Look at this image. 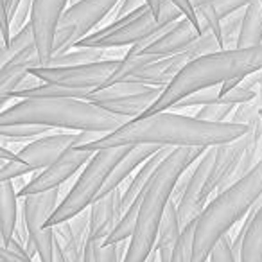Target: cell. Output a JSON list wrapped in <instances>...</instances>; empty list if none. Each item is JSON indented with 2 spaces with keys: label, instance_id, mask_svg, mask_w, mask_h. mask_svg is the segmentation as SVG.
I'll return each mask as SVG.
<instances>
[{
  "label": "cell",
  "instance_id": "6da1fadb",
  "mask_svg": "<svg viewBox=\"0 0 262 262\" xmlns=\"http://www.w3.org/2000/svg\"><path fill=\"white\" fill-rule=\"evenodd\" d=\"M250 127L233 122H205L194 115H182L178 112H158L155 115L137 117L122 124L117 131L101 137L90 144L77 146L84 151L112 149L127 146H157L180 149V147H201L208 149L239 140Z\"/></svg>",
  "mask_w": 262,
  "mask_h": 262
},
{
  "label": "cell",
  "instance_id": "7a4b0ae2",
  "mask_svg": "<svg viewBox=\"0 0 262 262\" xmlns=\"http://www.w3.org/2000/svg\"><path fill=\"white\" fill-rule=\"evenodd\" d=\"M201 147H180L172 149L162 162L160 169L142 194L139 219L135 232L127 243L124 262H146L155 251L162 219L165 215L180 178L201 158Z\"/></svg>",
  "mask_w": 262,
  "mask_h": 262
},
{
  "label": "cell",
  "instance_id": "3957f363",
  "mask_svg": "<svg viewBox=\"0 0 262 262\" xmlns=\"http://www.w3.org/2000/svg\"><path fill=\"white\" fill-rule=\"evenodd\" d=\"M257 72H262V45L253 49L217 51L214 54L201 56L183 67L182 72L162 92L158 101L140 117L167 112L196 92L217 86L232 79H244Z\"/></svg>",
  "mask_w": 262,
  "mask_h": 262
},
{
  "label": "cell",
  "instance_id": "277c9868",
  "mask_svg": "<svg viewBox=\"0 0 262 262\" xmlns=\"http://www.w3.org/2000/svg\"><path fill=\"white\" fill-rule=\"evenodd\" d=\"M246 144L248 133L235 142L208 147L194 164V167L189 169V176L183 180V183L178 182L172 201L178 205L182 228L200 217L212 194H219L228 189L233 172L246 149Z\"/></svg>",
  "mask_w": 262,
  "mask_h": 262
},
{
  "label": "cell",
  "instance_id": "5b68a950",
  "mask_svg": "<svg viewBox=\"0 0 262 262\" xmlns=\"http://www.w3.org/2000/svg\"><path fill=\"white\" fill-rule=\"evenodd\" d=\"M262 200V164L215 194L194 225L192 262H208L214 248Z\"/></svg>",
  "mask_w": 262,
  "mask_h": 262
},
{
  "label": "cell",
  "instance_id": "8992f818",
  "mask_svg": "<svg viewBox=\"0 0 262 262\" xmlns=\"http://www.w3.org/2000/svg\"><path fill=\"white\" fill-rule=\"evenodd\" d=\"M126 122L129 120L112 115L83 99H24L0 113V126L36 124L51 129L63 127L77 133L92 131L102 135H110Z\"/></svg>",
  "mask_w": 262,
  "mask_h": 262
},
{
  "label": "cell",
  "instance_id": "52a82bcc",
  "mask_svg": "<svg viewBox=\"0 0 262 262\" xmlns=\"http://www.w3.org/2000/svg\"><path fill=\"white\" fill-rule=\"evenodd\" d=\"M126 149L127 147H112V149L95 151L90 162L83 167L72 189L61 198V203L47 221L49 228L76 217L77 214L88 210L99 200L113 167L122 158Z\"/></svg>",
  "mask_w": 262,
  "mask_h": 262
},
{
  "label": "cell",
  "instance_id": "ba28073f",
  "mask_svg": "<svg viewBox=\"0 0 262 262\" xmlns=\"http://www.w3.org/2000/svg\"><path fill=\"white\" fill-rule=\"evenodd\" d=\"M172 24H165L157 18L149 6H144L139 11L131 13L122 20H117L101 29L94 31L90 36L81 40L76 47H95V49H124L133 47L142 41H149L155 36L169 29ZM74 49V47H72Z\"/></svg>",
  "mask_w": 262,
  "mask_h": 262
},
{
  "label": "cell",
  "instance_id": "9c48e42d",
  "mask_svg": "<svg viewBox=\"0 0 262 262\" xmlns=\"http://www.w3.org/2000/svg\"><path fill=\"white\" fill-rule=\"evenodd\" d=\"M119 0H77L69 6L56 31L54 56L70 51L106 22Z\"/></svg>",
  "mask_w": 262,
  "mask_h": 262
},
{
  "label": "cell",
  "instance_id": "30bf717a",
  "mask_svg": "<svg viewBox=\"0 0 262 262\" xmlns=\"http://www.w3.org/2000/svg\"><path fill=\"white\" fill-rule=\"evenodd\" d=\"M122 58L104 59V61L88 63V65L74 67H36L29 74L36 76L43 83L59 84L79 92H92L112 83L113 76L117 74Z\"/></svg>",
  "mask_w": 262,
  "mask_h": 262
},
{
  "label": "cell",
  "instance_id": "8fae6325",
  "mask_svg": "<svg viewBox=\"0 0 262 262\" xmlns=\"http://www.w3.org/2000/svg\"><path fill=\"white\" fill-rule=\"evenodd\" d=\"M59 190L61 189L22 198V219L26 223L27 232H29L31 243L36 248L40 262L54 260V228H49L47 221L56 212L58 205L61 203Z\"/></svg>",
  "mask_w": 262,
  "mask_h": 262
},
{
  "label": "cell",
  "instance_id": "7c38bea8",
  "mask_svg": "<svg viewBox=\"0 0 262 262\" xmlns=\"http://www.w3.org/2000/svg\"><path fill=\"white\" fill-rule=\"evenodd\" d=\"M104 137L102 133H92V131H63V133H49L33 142H27L18 151V158L26 162L34 172L43 171L52 165L69 147L90 144Z\"/></svg>",
  "mask_w": 262,
  "mask_h": 262
},
{
  "label": "cell",
  "instance_id": "4fadbf2b",
  "mask_svg": "<svg viewBox=\"0 0 262 262\" xmlns=\"http://www.w3.org/2000/svg\"><path fill=\"white\" fill-rule=\"evenodd\" d=\"M92 157H94V153H90V151H84L77 146L69 147L54 164L49 165L43 171H40L34 178H31L22 187V190H18V196L26 198V196H33V194H41V192H49V190L61 189L63 183L69 182L81 167H84L90 162Z\"/></svg>",
  "mask_w": 262,
  "mask_h": 262
},
{
  "label": "cell",
  "instance_id": "5bb4252c",
  "mask_svg": "<svg viewBox=\"0 0 262 262\" xmlns=\"http://www.w3.org/2000/svg\"><path fill=\"white\" fill-rule=\"evenodd\" d=\"M70 0H34L31 26L34 31L36 49L40 52L41 65L47 67L54 56V40L56 31L61 22L63 15L69 8Z\"/></svg>",
  "mask_w": 262,
  "mask_h": 262
},
{
  "label": "cell",
  "instance_id": "9a60e30c",
  "mask_svg": "<svg viewBox=\"0 0 262 262\" xmlns=\"http://www.w3.org/2000/svg\"><path fill=\"white\" fill-rule=\"evenodd\" d=\"M196 52L192 51V47L185 52H180L176 56H169V58H162L157 61H151L147 65L139 67L137 70L129 74L126 81H135V83H144L155 88H165L172 83L176 76L182 72V69L185 65H189L192 59H196Z\"/></svg>",
  "mask_w": 262,
  "mask_h": 262
},
{
  "label": "cell",
  "instance_id": "2e32d148",
  "mask_svg": "<svg viewBox=\"0 0 262 262\" xmlns=\"http://www.w3.org/2000/svg\"><path fill=\"white\" fill-rule=\"evenodd\" d=\"M122 214V189L101 196L90 207V237L88 239L104 244L106 239L117 228Z\"/></svg>",
  "mask_w": 262,
  "mask_h": 262
},
{
  "label": "cell",
  "instance_id": "e0dca14e",
  "mask_svg": "<svg viewBox=\"0 0 262 262\" xmlns=\"http://www.w3.org/2000/svg\"><path fill=\"white\" fill-rule=\"evenodd\" d=\"M36 67H43L36 47H31L20 54L13 56L8 61H2V67H0V97H6L11 92H15L18 84Z\"/></svg>",
  "mask_w": 262,
  "mask_h": 262
},
{
  "label": "cell",
  "instance_id": "ac0fdd59",
  "mask_svg": "<svg viewBox=\"0 0 262 262\" xmlns=\"http://www.w3.org/2000/svg\"><path fill=\"white\" fill-rule=\"evenodd\" d=\"M160 149L162 147H157V146H127L126 153L122 155V158H120L115 167H113V171H112V174H110L108 182H106L104 189H102L101 196H106V194L120 189V185H122L124 182H127L133 172L139 171L140 165L146 164V162Z\"/></svg>",
  "mask_w": 262,
  "mask_h": 262
},
{
  "label": "cell",
  "instance_id": "d6986e66",
  "mask_svg": "<svg viewBox=\"0 0 262 262\" xmlns=\"http://www.w3.org/2000/svg\"><path fill=\"white\" fill-rule=\"evenodd\" d=\"M171 151L172 149H169V147H162L158 153H155L153 157L146 162V164L140 165V169L135 172V174L131 176L129 182H127V185L122 189V208H124V212H126L131 205L135 203V201L142 196L144 190H146L147 185L151 183V180L155 178L157 171L160 169L162 162L167 158V155L171 153Z\"/></svg>",
  "mask_w": 262,
  "mask_h": 262
},
{
  "label": "cell",
  "instance_id": "ffe728a7",
  "mask_svg": "<svg viewBox=\"0 0 262 262\" xmlns=\"http://www.w3.org/2000/svg\"><path fill=\"white\" fill-rule=\"evenodd\" d=\"M182 223H180V215H178V205L171 200L165 215L162 219L160 230H158V239H157V246L155 250L158 251V258L160 262H171L174 250L178 246L180 235H182Z\"/></svg>",
  "mask_w": 262,
  "mask_h": 262
},
{
  "label": "cell",
  "instance_id": "44dd1931",
  "mask_svg": "<svg viewBox=\"0 0 262 262\" xmlns=\"http://www.w3.org/2000/svg\"><path fill=\"white\" fill-rule=\"evenodd\" d=\"M18 190L15 182H2L0 185V212H2V246L9 243L18 226Z\"/></svg>",
  "mask_w": 262,
  "mask_h": 262
},
{
  "label": "cell",
  "instance_id": "7402d4cb",
  "mask_svg": "<svg viewBox=\"0 0 262 262\" xmlns=\"http://www.w3.org/2000/svg\"><path fill=\"white\" fill-rule=\"evenodd\" d=\"M262 45V2L253 0L244 9L243 26H241L237 49H253Z\"/></svg>",
  "mask_w": 262,
  "mask_h": 262
},
{
  "label": "cell",
  "instance_id": "603a6c76",
  "mask_svg": "<svg viewBox=\"0 0 262 262\" xmlns=\"http://www.w3.org/2000/svg\"><path fill=\"white\" fill-rule=\"evenodd\" d=\"M237 262H262V200L257 203L255 214L246 228Z\"/></svg>",
  "mask_w": 262,
  "mask_h": 262
},
{
  "label": "cell",
  "instance_id": "cb8c5ba5",
  "mask_svg": "<svg viewBox=\"0 0 262 262\" xmlns=\"http://www.w3.org/2000/svg\"><path fill=\"white\" fill-rule=\"evenodd\" d=\"M108 49H95V47H74L67 52L52 56L51 67H74V65H88V63H97L104 61L108 56Z\"/></svg>",
  "mask_w": 262,
  "mask_h": 262
},
{
  "label": "cell",
  "instance_id": "d4e9b609",
  "mask_svg": "<svg viewBox=\"0 0 262 262\" xmlns=\"http://www.w3.org/2000/svg\"><path fill=\"white\" fill-rule=\"evenodd\" d=\"M127 243L124 241L119 244H106L88 239L86 250H84V262H124L127 251Z\"/></svg>",
  "mask_w": 262,
  "mask_h": 262
},
{
  "label": "cell",
  "instance_id": "484cf974",
  "mask_svg": "<svg viewBox=\"0 0 262 262\" xmlns=\"http://www.w3.org/2000/svg\"><path fill=\"white\" fill-rule=\"evenodd\" d=\"M31 47H36V40H34L33 26H31V22H29L20 33L13 34L8 45H2V61H8L13 56L20 54V52L27 51V49H31Z\"/></svg>",
  "mask_w": 262,
  "mask_h": 262
},
{
  "label": "cell",
  "instance_id": "4316f807",
  "mask_svg": "<svg viewBox=\"0 0 262 262\" xmlns=\"http://www.w3.org/2000/svg\"><path fill=\"white\" fill-rule=\"evenodd\" d=\"M51 133V127L36 126V124H13V126H0V137H9V139L24 140V142H33L34 139H40Z\"/></svg>",
  "mask_w": 262,
  "mask_h": 262
},
{
  "label": "cell",
  "instance_id": "83f0119b",
  "mask_svg": "<svg viewBox=\"0 0 262 262\" xmlns=\"http://www.w3.org/2000/svg\"><path fill=\"white\" fill-rule=\"evenodd\" d=\"M260 120H262V97H257L250 102L235 106V112H233L230 122L251 127L253 124L260 122Z\"/></svg>",
  "mask_w": 262,
  "mask_h": 262
},
{
  "label": "cell",
  "instance_id": "f1b7e54d",
  "mask_svg": "<svg viewBox=\"0 0 262 262\" xmlns=\"http://www.w3.org/2000/svg\"><path fill=\"white\" fill-rule=\"evenodd\" d=\"M219 99H221V84L212 88H205V90H200L196 94L189 95L183 101H180L176 106H172V112H178V110H185V108H203V106L219 102Z\"/></svg>",
  "mask_w": 262,
  "mask_h": 262
},
{
  "label": "cell",
  "instance_id": "f546056e",
  "mask_svg": "<svg viewBox=\"0 0 262 262\" xmlns=\"http://www.w3.org/2000/svg\"><path fill=\"white\" fill-rule=\"evenodd\" d=\"M233 112H235V106L233 104H226V102H214V104H208L200 108L194 117L205 122H214V124H223V122H230Z\"/></svg>",
  "mask_w": 262,
  "mask_h": 262
},
{
  "label": "cell",
  "instance_id": "4dcf8cb0",
  "mask_svg": "<svg viewBox=\"0 0 262 262\" xmlns=\"http://www.w3.org/2000/svg\"><path fill=\"white\" fill-rule=\"evenodd\" d=\"M244 9L233 13L232 16L225 18L221 22V34H223V51H232L237 49V40H239L241 26H243Z\"/></svg>",
  "mask_w": 262,
  "mask_h": 262
},
{
  "label": "cell",
  "instance_id": "1f68e13d",
  "mask_svg": "<svg viewBox=\"0 0 262 262\" xmlns=\"http://www.w3.org/2000/svg\"><path fill=\"white\" fill-rule=\"evenodd\" d=\"M194 225L196 221L187 225L182 230V235H180L178 246L174 250L171 262H192V248H194Z\"/></svg>",
  "mask_w": 262,
  "mask_h": 262
},
{
  "label": "cell",
  "instance_id": "d6a6232c",
  "mask_svg": "<svg viewBox=\"0 0 262 262\" xmlns=\"http://www.w3.org/2000/svg\"><path fill=\"white\" fill-rule=\"evenodd\" d=\"M34 172L22 160H2L0 165V182H16L18 178Z\"/></svg>",
  "mask_w": 262,
  "mask_h": 262
},
{
  "label": "cell",
  "instance_id": "836d02e7",
  "mask_svg": "<svg viewBox=\"0 0 262 262\" xmlns=\"http://www.w3.org/2000/svg\"><path fill=\"white\" fill-rule=\"evenodd\" d=\"M144 6H149L147 4V0H119V4L115 6V9H113V11L110 13L108 18H106V26L112 22H117V20L126 18V16H129L131 13L142 9Z\"/></svg>",
  "mask_w": 262,
  "mask_h": 262
},
{
  "label": "cell",
  "instance_id": "e575fe53",
  "mask_svg": "<svg viewBox=\"0 0 262 262\" xmlns=\"http://www.w3.org/2000/svg\"><path fill=\"white\" fill-rule=\"evenodd\" d=\"M2 262H33V257L16 239L2 246Z\"/></svg>",
  "mask_w": 262,
  "mask_h": 262
},
{
  "label": "cell",
  "instance_id": "d590c367",
  "mask_svg": "<svg viewBox=\"0 0 262 262\" xmlns=\"http://www.w3.org/2000/svg\"><path fill=\"white\" fill-rule=\"evenodd\" d=\"M208 262H237L235 257H233V251H232V237L230 235L223 237L221 243L214 248Z\"/></svg>",
  "mask_w": 262,
  "mask_h": 262
},
{
  "label": "cell",
  "instance_id": "8d00e7d4",
  "mask_svg": "<svg viewBox=\"0 0 262 262\" xmlns=\"http://www.w3.org/2000/svg\"><path fill=\"white\" fill-rule=\"evenodd\" d=\"M172 4H176L180 9H182V13H183V16L185 18H189L190 22L194 24V26L200 29V20H198V15H196V9L192 8V4H190V0H171ZM201 31V29H200Z\"/></svg>",
  "mask_w": 262,
  "mask_h": 262
},
{
  "label": "cell",
  "instance_id": "74e56055",
  "mask_svg": "<svg viewBox=\"0 0 262 262\" xmlns=\"http://www.w3.org/2000/svg\"><path fill=\"white\" fill-rule=\"evenodd\" d=\"M215 2H219V0H190V4H192L194 9L205 8V6H212V4H215Z\"/></svg>",
  "mask_w": 262,
  "mask_h": 262
},
{
  "label": "cell",
  "instance_id": "f35d334b",
  "mask_svg": "<svg viewBox=\"0 0 262 262\" xmlns=\"http://www.w3.org/2000/svg\"><path fill=\"white\" fill-rule=\"evenodd\" d=\"M52 262H69L65 258V255H63L61 248L58 246V243H56V246H54V260H52Z\"/></svg>",
  "mask_w": 262,
  "mask_h": 262
},
{
  "label": "cell",
  "instance_id": "ab89813d",
  "mask_svg": "<svg viewBox=\"0 0 262 262\" xmlns=\"http://www.w3.org/2000/svg\"><path fill=\"white\" fill-rule=\"evenodd\" d=\"M162 2H164V0H147V4H149V8L153 9L155 15H158V11H160Z\"/></svg>",
  "mask_w": 262,
  "mask_h": 262
},
{
  "label": "cell",
  "instance_id": "60d3db41",
  "mask_svg": "<svg viewBox=\"0 0 262 262\" xmlns=\"http://www.w3.org/2000/svg\"><path fill=\"white\" fill-rule=\"evenodd\" d=\"M146 262H160V258H158V251L155 250L153 253L149 255V257H147V260Z\"/></svg>",
  "mask_w": 262,
  "mask_h": 262
},
{
  "label": "cell",
  "instance_id": "b9f144b4",
  "mask_svg": "<svg viewBox=\"0 0 262 262\" xmlns=\"http://www.w3.org/2000/svg\"><path fill=\"white\" fill-rule=\"evenodd\" d=\"M70 2H72V4H74V2H77V0H70Z\"/></svg>",
  "mask_w": 262,
  "mask_h": 262
},
{
  "label": "cell",
  "instance_id": "7bdbcfd3",
  "mask_svg": "<svg viewBox=\"0 0 262 262\" xmlns=\"http://www.w3.org/2000/svg\"><path fill=\"white\" fill-rule=\"evenodd\" d=\"M260 2H262V0H260Z\"/></svg>",
  "mask_w": 262,
  "mask_h": 262
}]
</instances>
